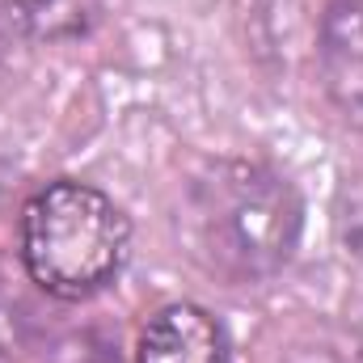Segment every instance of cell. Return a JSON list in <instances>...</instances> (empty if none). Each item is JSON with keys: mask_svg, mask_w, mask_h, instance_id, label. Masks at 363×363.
<instances>
[{"mask_svg": "<svg viewBox=\"0 0 363 363\" xmlns=\"http://www.w3.org/2000/svg\"><path fill=\"white\" fill-rule=\"evenodd\" d=\"M178 245L203 271L228 283L279 274L304 233L296 186L258 161H207L190 174L174 211Z\"/></svg>", "mask_w": 363, "mask_h": 363, "instance_id": "obj_1", "label": "cell"}, {"mask_svg": "<svg viewBox=\"0 0 363 363\" xmlns=\"http://www.w3.org/2000/svg\"><path fill=\"white\" fill-rule=\"evenodd\" d=\"M127 216L89 182H51L21 211V267L55 300H85L127 262Z\"/></svg>", "mask_w": 363, "mask_h": 363, "instance_id": "obj_2", "label": "cell"}, {"mask_svg": "<svg viewBox=\"0 0 363 363\" xmlns=\"http://www.w3.org/2000/svg\"><path fill=\"white\" fill-rule=\"evenodd\" d=\"M135 363H233L224 325L199 304H165L140 334Z\"/></svg>", "mask_w": 363, "mask_h": 363, "instance_id": "obj_3", "label": "cell"}, {"mask_svg": "<svg viewBox=\"0 0 363 363\" xmlns=\"http://www.w3.org/2000/svg\"><path fill=\"white\" fill-rule=\"evenodd\" d=\"M317 64L330 97L363 118V0H330L317 34Z\"/></svg>", "mask_w": 363, "mask_h": 363, "instance_id": "obj_4", "label": "cell"}, {"mask_svg": "<svg viewBox=\"0 0 363 363\" xmlns=\"http://www.w3.org/2000/svg\"><path fill=\"white\" fill-rule=\"evenodd\" d=\"M30 271L0 254V359L30 351L43 338V300Z\"/></svg>", "mask_w": 363, "mask_h": 363, "instance_id": "obj_5", "label": "cell"}, {"mask_svg": "<svg viewBox=\"0 0 363 363\" xmlns=\"http://www.w3.org/2000/svg\"><path fill=\"white\" fill-rule=\"evenodd\" d=\"M17 38L26 43H72L97 21V0H9Z\"/></svg>", "mask_w": 363, "mask_h": 363, "instance_id": "obj_6", "label": "cell"}, {"mask_svg": "<svg viewBox=\"0 0 363 363\" xmlns=\"http://www.w3.org/2000/svg\"><path fill=\"white\" fill-rule=\"evenodd\" d=\"M334 241L351 271L363 274V178H347L334 203Z\"/></svg>", "mask_w": 363, "mask_h": 363, "instance_id": "obj_7", "label": "cell"}, {"mask_svg": "<svg viewBox=\"0 0 363 363\" xmlns=\"http://www.w3.org/2000/svg\"><path fill=\"white\" fill-rule=\"evenodd\" d=\"M43 363H123L118 342L106 338L101 330H72L47 347Z\"/></svg>", "mask_w": 363, "mask_h": 363, "instance_id": "obj_8", "label": "cell"}, {"mask_svg": "<svg viewBox=\"0 0 363 363\" xmlns=\"http://www.w3.org/2000/svg\"><path fill=\"white\" fill-rule=\"evenodd\" d=\"M279 363H363V351L342 338H308V342H296Z\"/></svg>", "mask_w": 363, "mask_h": 363, "instance_id": "obj_9", "label": "cell"}, {"mask_svg": "<svg viewBox=\"0 0 363 363\" xmlns=\"http://www.w3.org/2000/svg\"><path fill=\"white\" fill-rule=\"evenodd\" d=\"M17 43V30H13V17H9V0H0V72L9 68V47Z\"/></svg>", "mask_w": 363, "mask_h": 363, "instance_id": "obj_10", "label": "cell"}]
</instances>
